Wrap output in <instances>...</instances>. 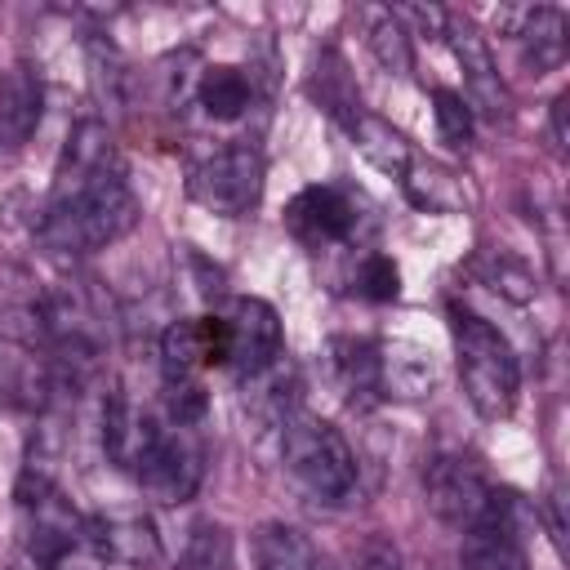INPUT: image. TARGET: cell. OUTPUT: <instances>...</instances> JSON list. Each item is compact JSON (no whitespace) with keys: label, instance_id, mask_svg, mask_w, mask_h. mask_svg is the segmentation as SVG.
<instances>
[{"label":"cell","instance_id":"cell-1","mask_svg":"<svg viewBox=\"0 0 570 570\" xmlns=\"http://www.w3.org/2000/svg\"><path fill=\"white\" fill-rule=\"evenodd\" d=\"M134 223H138V200H134L120 165H107V169L80 174V178L58 174L40 236L49 249L94 254V249H107L111 240L129 236Z\"/></svg>","mask_w":570,"mask_h":570},{"label":"cell","instance_id":"cell-2","mask_svg":"<svg viewBox=\"0 0 570 570\" xmlns=\"http://www.w3.org/2000/svg\"><path fill=\"white\" fill-rule=\"evenodd\" d=\"M450 334H454L459 379H463L472 410L481 419H508L517 405V383H521L512 343L485 316L468 307H450Z\"/></svg>","mask_w":570,"mask_h":570},{"label":"cell","instance_id":"cell-3","mask_svg":"<svg viewBox=\"0 0 570 570\" xmlns=\"http://www.w3.org/2000/svg\"><path fill=\"white\" fill-rule=\"evenodd\" d=\"M281 459L289 476L321 503H338L356 485V454L347 450L343 432L307 410H294L281 423Z\"/></svg>","mask_w":570,"mask_h":570},{"label":"cell","instance_id":"cell-4","mask_svg":"<svg viewBox=\"0 0 570 570\" xmlns=\"http://www.w3.org/2000/svg\"><path fill=\"white\" fill-rule=\"evenodd\" d=\"M263 196V156L249 142H232L191 169V200L209 214H249Z\"/></svg>","mask_w":570,"mask_h":570},{"label":"cell","instance_id":"cell-5","mask_svg":"<svg viewBox=\"0 0 570 570\" xmlns=\"http://www.w3.org/2000/svg\"><path fill=\"white\" fill-rule=\"evenodd\" d=\"M129 472L160 499V503H183L200 485V445L191 441L187 428H156L142 436Z\"/></svg>","mask_w":570,"mask_h":570},{"label":"cell","instance_id":"cell-6","mask_svg":"<svg viewBox=\"0 0 570 570\" xmlns=\"http://www.w3.org/2000/svg\"><path fill=\"white\" fill-rule=\"evenodd\" d=\"M218 316L227 330V370H236L240 379H254L281 361V343H285L281 316L267 298L236 294V298H227V307Z\"/></svg>","mask_w":570,"mask_h":570},{"label":"cell","instance_id":"cell-7","mask_svg":"<svg viewBox=\"0 0 570 570\" xmlns=\"http://www.w3.org/2000/svg\"><path fill=\"white\" fill-rule=\"evenodd\" d=\"M521 499L508 490H494L485 517L463 530L459 543V566L463 570H530L525 548H521Z\"/></svg>","mask_w":570,"mask_h":570},{"label":"cell","instance_id":"cell-8","mask_svg":"<svg viewBox=\"0 0 570 570\" xmlns=\"http://www.w3.org/2000/svg\"><path fill=\"white\" fill-rule=\"evenodd\" d=\"M423 490H428V508L454 530L476 525L494 499V485L459 454H436L423 472Z\"/></svg>","mask_w":570,"mask_h":570},{"label":"cell","instance_id":"cell-9","mask_svg":"<svg viewBox=\"0 0 570 570\" xmlns=\"http://www.w3.org/2000/svg\"><path fill=\"white\" fill-rule=\"evenodd\" d=\"M285 227L298 245L321 249L343 240L356 227V205L338 191V187H303L289 205H285Z\"/></svg>","mask_w":570,"mask_h":570},{"label":"cell","instance_id":"cell-10","mask_svg":"<svg viewBox=\"0 0 570 570\" xmlns=\"http://www.w3.org/2000/svg\"><path fill=\"white\" fill-rule=\"evenodd\" d=\"M445 36H450L454 58H459V67H463V76H468L472 102H476L485 116H494V120L508 116V89H503V80H499V71H494L490 45H485V36L476 31V22H472V18H445Z\"/></svg>","mask_w":570,"mask_h":570},{"label":"cell","instance_id":"cell-11","mask_svg":"<svg viewBox=\"0 0 570 570\" xmlns=\"http://www.w3.org/2000/svg\"><path fill=\"white\" fill-rule=\"evenodd\" d=\"M40 111H45L40 76H36L27 62H13V67L0 76V147L18 151V147L36 134Z\"/></svg>","mask_w":570,"mask_h":570},{"label":"cell","instance_id":"cell-12","mask_svg":"<svg viewBox=\"0 0 570 570\" xmlns=\"http://www.w3.org/2000/svg\"><path fill=\"white\" fill-rule=\"evenodd\" d=\"M249 552H254V570H334L330 557L298 525L285 521H263L249 534Z\"/></svg>","mask_w":570,"mask_h":570},{"label":"cell","instance_id":"cell-13","mask_svg":"<svg viewBox=\"0 0 570 570\" xmlns=\"http://www.w3.org/2000/svg\"><path fill=\"white\" fill-rule=\"evenodd\" d=\"M436 387V356L423 343H387L379 347V392L419 401Z\"/></svg>","mask_w":570,"mask_h":570},{"label":"cell","instance_id":"cell-14","mask_svg":"<svg viewBox=\"0 0 570 570\" xmlns=\"http://www.w3.org/2000/svg\"><path fill=\"white\" fill-rule=\"evenodd\" d=\"M517 40L525 45V67H530V76L552 71V67L566 58V18H561V9L534 4L530 22H525V31H521Z\"/></svg>","mask_w":570,"mask_h":570},{"label":"cell","instance_id":"cell-15","mask_svg":"<svg viewBox=\"0 0 570 570\" xmlns=\"http://www.w3.org/2000/svg\"><path fill=\"white\" fill-rule=\"evenodd\" d=\"M312 94L321 98V107L330 116H338L343 125H352L361 116V94H356V80L347 76V62L338 53H321L316 58V76H312Z\"/></svg>","mask_w":570,"mask_h":570},{"label":"cell","instance_id":"cell-16","mask_svg":"<svg viewBox=\"0 0 570 570\" xmlns=\"http://www.w3.org/2000/svg\"><path fill=\"white\" fill-rule=\"evenodd\" d=\"M352 134H356L361 156H365L370 165H379L383 174H405V169H410V142H405L387 120L361 111V116L352 120Z\"/></svg>","mask_w":570,"mask_h":570},{"label":"cell","instance_id":"cell-17","mask_svg":"<svg viewBox=\"0 0 570 570\" xmlns=\"http://www.w3.org/2000/svg\"><path fill=\"white\" fill-rule=\"evenodd\" d=\"M196 98L214 120H236L249 107V80L236 67H205L200 85H196Z\"/></svg>","mask_w":570,"mask_h":570},{"label":"cell","instance_id":"cell-18","mask_svg":"<svg viewBox=\"0 0 570 570\" xmlns=\"http://www.w3.org/2000/svg\"><path fill=\"white\" fill-rule=\"evenodd\" d=\"M160 370H165V383L200 379V370H205V352H200L196 316H191V321H174V325L160 334Z\"/></svg>","mask_w":570,"mask_h":570},{"label":"cell","instance_id":"cell-19","mask_svg":"<svg viewBox=\"0 0 570 570\" xmlns=\"http://www.w3.org/2000/svg\"><path fill=\"white\" fill-rule=\"evenodd\" d=\"M334 370L352 396L379 392V347L365 338H338L334 343Z\"/></svg>","mask_w":570,"mask_h":570},{"label":"cell","instance_id":"cell-20","mask_svg":"<svg viewBox=\"0 0 570 570\" xmlns=\"http://www.w3.org/2000/svg\"><path fill=\"white\" fill-rule=\"evenodd\" d=\"M111 548H107V521L102 517H85L76 539L58 552V561L49 570H107Z\"/></svg>","mask_w":570,"mask_h":570},{"label":"cell","instance_id":"cell-21","mask_svg":"<svg viewBox=\"0 0 570 570\" xmlns=\"http://www.w3.org/2000/svg\"><path fill=\"white\" fill-rule=\"evenodd\" d=\"M405 174H410L405 178V191H410L414 205H423V209H459L463 196H459L454 174H445L436 165H410Z\"/></svg>","mask_w":570,"mask_h":570},{"label":"cell","instance_id":"cell-22","mask_svg":"<svg viewBox=\"0 0 570 570\" xmlns=\"http://www.w3.org/2000/svg\"><path fill=\"white\" fill-rule=\"evenodd\" d=\"M183 570H232V534L218 521H200L191 530Z\"/></svg>","mask_w":570,"mask_h":570},{"label":"cell","instance_id":"cell-23","mask_svg":"<svg viewBox=\"0 0 570 570\" xmlns=\"http://www.w3.org/2000/svg\"><path fill=\"white\" fill-rule=\"evenodd\" d=\"M370 49L374 58L387 67V71H410V31L401 27V18L387 9V13H374V27H370Z\"/></svg>","mask_w":570,"mask_h":570},{"label":"cell","instance_id":"cell-24","mask_svg":"<svg viewBox=\"0 0 570 570\" xmlns=\"http://www.w3.org/2000/svg\"><path fill=\"white\" fill-rule=\"evenodd\" d=\"M432 102H436L432 111H436V129H441V138H445L450 147L472 142V129H476V120H472V102H468L459 89H436Z\"/></svg>","mask_w":570,"mask_h":570},{"label":"cell","instance_id":"cell-25","mask_svg":"<svg viewBox=\"0 0 570 570\" xmlns=\"http://www.w3.org/2000/svg\"><path fill=\"white\" fill-rule=\"evenodd\" d=\"M107 548H111L116 561L138 566V561H151L156 557V534H151V525L142 517H134V521H107Z\"/></svg>","mask_w":570,"mask_h":570},{"label":"cell","instance_id":"cell-26","mask_svg":"<svg viewBox=\"0 0 570 570\" xmlns=\"http://www.w3.org/2000/svg\"><path fill=\"white\" fill-rule=\"evenodd\" d=\"M356 289L370 298V303H392L401 294V272L387 254H370L356 272Z\"/></svg>","mask_w":570,"mask_h":570},{"label":"cell","instance_id":"cell-27","mask_svg":"<svg viewBox=\"0 0 570 570\" xmlns=\"http://www.w3.org/2000/svg\"><path fill=\"white\" fill-rule=\"evenodd\" d=\"M352 570H405L396 543H387L383 534H370L356 552H352Z\"/></svg>","mask_w":570,"mask_h":570},{"label":"cell","instance_id":"cell-28","mask_svg":"<svg viewBox=\"0 0 570 570\" xmlns=\"http://www.w3.org/2000/svg\"><path fill=\"white\" fill-rule=\"evenodd\" d=\"M552 138H557V147L566 142V94L552 102Z\"/></svg>","mask_w":570,"mask_h":570}]
</instances>
